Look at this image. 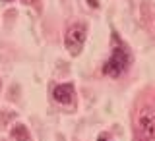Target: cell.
<instances>
[{
    "mask_svg": "<svg viewBox=\"0 0 155 141\" xmlns=\"http://www.w3.org/2000/svg\"><path fill=\"white\" fill-rule=\"evenodd\" d=\"M113 52H110L107 64L103 66V74L109 77H120L128 70L130 62H132V56H130V50L126 48L124 43H120V39L116 33H113Z\"/></svg>",
    "mask_w": 155,
    "mask_h": 141,
    "instance_id": "cell-1",
    "label": "cell"
},
{
    "mask_svg": "<svg viewBox=\"0 0 155 141\" xmlns=\"http://www.w3.org/2000/svg\"><path fill=\"white\" fill-rule=\"evenodd\" d=\"M85 39H87V27H85V23H72V25L66 29V35H64V46H66V50L70 52L72 56H78L81 50H84Z\"/></svg>",
    "mask_w": 155,
    "mask_h": 141,
    "instance_id": "cell-2",
    "label": "cell"
},
{
    "mask_svg": "<svg viewBox=\"0 0 155 141\" xmlns=\"http://www.w3.org/2000/svg\"><path fill=\"white\" fill-rule=\"evenodd\" d=\"M138 139L140 141L155 139V116L149 110H143L138 116Z\"/></svg>",
    "mask_w": 155,
    "mask_h": 141,
    "instance_id": "cell-3",
    "label": "cell"
},
{
    "mask_svg": "<svg viewBox=\"0 0 155 141\" xmlns=\"http://www.w3.org/2000/svg\"><path fill=\"white\" fill-rule=\"evenodd\" d=\"M74 97H76V91L72 83H58L52 89V99L60 104H70L74 101Z\"/></svg>",
    "mask_w": 155,
    "mask_h": 141,
    "instance_id": "cell-4",
    "label": "cell"
},
{
    "mask_svg": "<svg viewBox=\"0 0 155 141\" xmlns=\"http://www.w3.org/2000/svg\"><path fill=\"white\" fill-rule=\"evenodd\" d=\"M10 139H12V141H31L29 132H27V128L23 124H16V126H14L12 133H10Z\"/></svg>",
    "mask_w": 155,
    "mask_h": 141,
    "instance_id": "cell-5",
    "label": "cell"
},
{
    "mask_svg": "<svg viewBox=\"0 0 155 141\" xmlns=\"http://www.w3.org/2000/svg\"><path fill=\"white\" fill-rule=\"evenodd\" d=\"M87 4H89L91 8H99V2H97V0H87Z\"/></svg>",
    "mask_w": 155,
    "mask_h": 141,
    "instance_id": "cell-6",
    "label": "cell"
},
{
    "mask_svg": "<svg viewBox=\"0 0 155 141\" xmlns=\"http://www.w3.org/2000/svg\"><path fill=\"white\" fill-rule=\"evenodd\" d=\"M97 141H109V139H107V137H99V139H97Z\"/></svg>",
    "mask_w": 155,
    "mask_h": 141,
    "instance_id": "cell-7",
    "label": "cell"
},
{
    "mask_svg": "<svg viewBox=\"0 0 155 141\" xmlns=\"http://www.w3.org/2000/svg\"><path fill=\"white\" fill-rule=\"evenodd\" d=\"M4 2H12V0H4Z\"/></svg>",
    "mask_w": 155,
    "mask_h": 141,
    "instance_id": "cell-8",
    "label": "cell"
},
{
    "mask_svg": "<svg viewBox=\"0 0 155 141\" xmlns=\"http://www.w3.org/2000/svg\"><path fill=\"white\" fill-rule=\"evenodd\" d=\"M0 87H2V79H0Z\"/></svg>",
    "mask_w": 155,
    "mask_h": 141,
    "instance_id": "cell-9",
    "label": "cell"
}]
</instances>
